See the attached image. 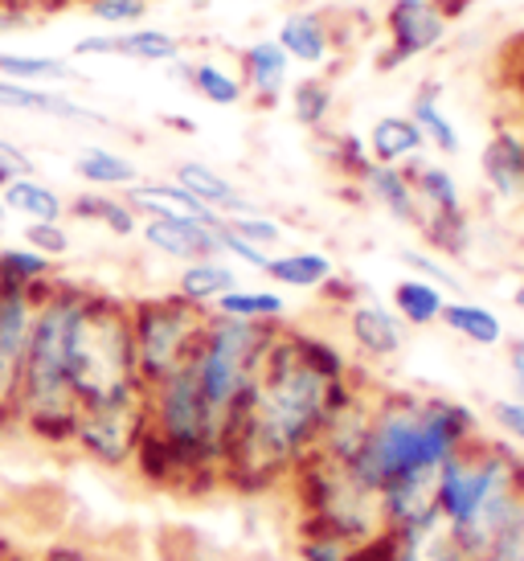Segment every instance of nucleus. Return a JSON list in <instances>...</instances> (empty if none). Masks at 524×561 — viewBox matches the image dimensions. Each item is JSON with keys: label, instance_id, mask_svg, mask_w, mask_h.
<instances>
[{"label": "nucleus", "instance_id": "c85d7f7f", "mask_svg": "<svg viewBox=\"0 0 524 561\" xmlns=\"http://www.w3.org/2000/svg\"><path fill=\"white\" fill-rule=\"evenodd\" d=\"M75 176L87 188H99V193H127L132 185H139V164L115 148H103V144H87L75 157Z\"/></svg>", "mask_w": 524, "mask_h": 561}, {"label": "nucleus", "instance_id": "49530a36", "mask_svg": "<svg viewBox=\"0 0 524 561\" xmlns=\"http://www.w3.org/2000/svg\"><path fill=\"white\" fill-rule=\"evenodd\" d=\"M226 226H230L238 238H247V242H254V247H262V250L283 247V226H278L275 218H266L262 209H250V214L226 218Z\"/></svg>", "mask_w": 524, "mask_h": 561}, {"label": "nucleus", "instance_id": "ea45409f", "mask_svg": "<svg viewBox=\"0 0 524 561\" xmlns=\"http://www.w3.org/2000/svg\"><path fill=\"white\" fill-rule=\"evenodd\" d=\"M295 561H361V546L340 533L295 520Z\"/></svg>", "mask_w": 524, "mask_h": 561}, {"label": "nucleus", "instance_id": "6e6d98bb", "mask_svg": "<svg viewBox=\"0 0 524 561\" xmlns=\"http://www.w3.org/2000/svg\"><path fill=\"white\" fill-rule=\"evenodd\" d=\"M512 308L524 316V279H516V287H512Z\"/></svg>", "mask_w": 524, "mask_h": 561}, {"label": "nucleus", "instance_id": "20e7f679", "mask_svg": "<svg viewBox=\"0 0 524 561\" xmlns=\"http://www.w3.org/2000/svg\"><path fill=\"white\" fill-rule=\"evenodd\" d=\"M87 287L75 279H54L37 296L25 369H21V402H16V431L30 435L49 451H70L78 398L70 390V332L82 312Z\"/></svg>", "mask_w": 524, "mask_h": 561}, {"label": "nucleus", "instance_id": "a18cd8bd", "mask_svg": "<svg viewBox=\"0 0 524 561\" xmlns=\"http://www.w3.org/2000/svg\"><path fill=\"white\" fill-rule=\"evenodd\" d=\"M217 254L226 259V263H233V266H247V271H266V263H271V254L275 250H262V247H254V242H247V238H238L221 221V230H217Z\"/></svg>", "mask_w": 524, "mask_h": 561}, {"label": "nucleus", "instance_id": "4be33fe9", "mask_svg": "<svg viewBox=\"0 0 524 561\" xmlns=\"http://www.w3.org/2000/svg\"><path fill=\"white\" fill-rule=\"evenodd\" d=\"M262 275L275 283L278 291H316L320 296L340 271L324 250H275Z\"/></svg>", "mask_w": 524, "mask_h": 561}, {"label": "nucleus", "instance_id": "09e8293b", "mask_svg": "<svg viewBox=\"0 0 524 561\" xmlns=\"http://www.w3.org/2000/svg\"><path fill=\"white\" fill-rule=\"evenodd\" d=\"M33 561H107L91 541H75V537H62V541H49Z\"/></svg>", "mask_w": 524, "mask_h": 561}, {"label": "nucleus", "instance_id": "4468645a", "mask_svg": "<svg viewBox=\"0 0 524 561\" xmlns=\"http://www.w3.org/2000/svg\"><path fill=\"white\" fill-rule=\"evenodd\" d=\"M373 405H377V386L369 381V374L356 381V390L332 410V419L324 422V435L316 443V455L337 459V463H353L365 438H369Z\"/></svg>", "mask_w": 524, "mask_h": 561}, {"label": "nucleus", "instance_id": "2f4dec72", "mask_svg": "<svg viewBox=\"0 0 524 561\" xmlns=\"http://www.w3.org/2000/svg\"><path fill=\"white\" fill-rule=\"evenodd\" d=\"M447 291L434 287V283L418 279V275H406V279L394 283L389 291V308L398 312V320L406 328H434L443 320V308H447Z\"/></svg>", "mask_w": 524, "mask_h": 561}, {"label": "nucleus", "instance_id": "39448f33", "mask_svg": "<svg viewBox=\"0 0 524 561\" xmlns=\"http://www.w3.org/2000/svg\"><path fill=\"white\" fill-rule=\"evenodd\" d=\"M70 390L82 405H127L144 402V377L136 365L127 299L115 291L87 287L82 312L70 332Z\"/></svg>", "mask_w": 524, "mask_h": 561}, {"label": "nucleus", "instance_id": "9d476101", "mask_svg": "<svg viewBox=\"0 0 524 561\" xmlns=\"http://www.w3.org/2000/svg\"><path fill=\"white\" fill-rule=\"evenodd\" d=\"M389 46L377 58V70H398L401 62H414L447 42L451 16L443 13L438 0H389L381 16Z\"/></svg>", "mask_w": 524, "mask_h": 561}, {"label": "nucleus", "instance_id": "ddd939ff", "mask_svg": "<svg viewBox=\"0 0 524 561\" xmlns=\"http://www.w3.org/2000/svg\"><path fill=\"white\" fill-rule=\"evenodd\" d=\"M479 181L500 205L524 209V127L500 124L479 152Z\"/></svg>", "mask_w": 524, "mask_h": 561}, {"label": "nucleus", "instance_id": "a878e982", "mask_svg": "<svg viewBox=\"0 0 524 561\" xmlns=\"http://www.w3.org/2000/svg\"><path fill=\"white\" fill-rule=\"evenodd\" d=\"M127 202L136 205L139 218H197V221H221L217 214H209L205 205L181 188L176 181H139L124 193Z\"/></svg>", "mask_w": 524, "mask_h": 561}, {"label": "nucleus", "instance_id": "393cba45", "mask_svg": "<svg viewBox=\"0 0 524 561\" xmlns=\"http://www.w3.org/2000/svg\"><path fill=\"white\" fill-rule=\"evenodd\" d=\"M410 185H414V197L422 205V214H455V209H467L463 205V185L459 176L434 157H414L410 164H401Z\"/></svg>", "mask_w": 524, "mask_h": 561}, {"label": "nucleus", "instance_id": "6e6552de", "mask_svg": "<svg viewBox=\"0 0 524 561\" xmlns=\"http://www.w3.org/2000/svg\"><path fill=\"white\" fill-rule=\"evenodd\" d=\"M127 316H132V341H136V365L144 386H156L176 369H185L209 320V312L193 308L176 291L127 299Z\"/></svg>", "mask_w": 524, "mask_h": 561}, {"label": "nucleus", "instance_id": "58836bf2", "mask_svg": "<svg viewBox=\"0 0 524 561\" xmlns=\"http://www.w3.org/2000/svg\"><path fill=\"white\" fill-rule=\"evenodd\" d=\"M58 279V263L30 250L25 242L21 247H0V283L4 287H21V291H42Z\"/></svg>", "mask_w": 524, "mask_h": 561}, {"label": "nucleus", "instance_id": "c756f323", "mask_svg": "<svg viewBox=\"0 0 524 561\" xmlns=\"http://www.w3.org/2000/svg\"><path fill=\"white\" fill-rule=\"evenodd\" d=\"M365 148H369V160L373 164H410L414 157L426 152V140H422V131L410 115H377L369 127V136H365Z\"/></svg>", "mask_w": 524, "mask_h": 561}, {"label": "nucleus", "instance_id": "f257e3e1", "mask_svg": "<svg viewBox=\"0 0 524 561\" xmlns=\"http://www.w3.org/2000/svg\"><path fill=\"white\" fill-rule=\"evenodd\" d=\"M361 377L337 341L308 328H278L254 390L226 435L221 488L242 496L287 488L295 468L316 455L324 422Z\"/></svg>", "mask_w": 524, "mask_h": 561}, {"label": "nucleus", "instance_id": "f8f14e48", "mask_svg": "<svg viewBox=\"0 0 524 561\" xmlns=\"http://www.w3.org/2000/svg\"><path fill=\"white\" fill-rule=\"evenodd\" d=\"M344 336L353 344V353L365 365H394L406 353V336L410 328L401 324L398 312L381 304V299L356 296L344 308Z\"/></svg>", "mask_w": 524, "mask_h": 561}, {"label": "nucleus", "instance_id": "9b49d317", "mask_svg": "<svg viewBox=\"0 0 524 561\" xmlns=\"http://www.w3.org/2000/svg\"><path fill=\"white\" fill-rule=\"evenodd\" d=\"M37 296H42V291L4 287V308H0V435H4V431H16L21 369H25V344H30Z\"/></svg>", "mask_w": 524, "mask_h": 561}, {"label": "nucleus", "instance_id": "423d86ee", "mask_svg": "<svg viewBox=\"0 0 524 561\" xmlns=\"http://www.w3.org/2000/svg\"><path fill=\"white\" fill-rule=\"evenodd\" d=\"M278 328L283 324H247V320H226L214 312L205 320V332H201V344L189 360V369L197 377L209 410L226 426V435H230L233 419L242 414V405L254 390V377L266 360V348L275 344Z\"/></svg>", "mask_w": 524, "mask_h": 561}, {"label": "nucleus", "instance_id": "412c9836", "mask_svg": "<svg viewBox=\"0 0 524 561\" xmlns=\"http://www.w3.org/2000/svg\"><path fill=\"white\" fill-rule=\"evenodd\" d=\"M361 193H365V202L377 205L386 218H394L398 226H410L418 230V221H422V205L414 197V185H410V176L406 169H394V164H369V169L361 172Z\"/></svg>", "mask_w": 524, "mask_h": 561}, {"label": "nucleus", "instance_id": "864d4df0", "mask_svg": "<svg viewBox=\"0 0 524 561\" xmlns=\"http://www.w3.org/2000/svg\"><path fill=\"white\" fill-rule=\"evenodd\" d=\"M479 561H524V529L512 533L509 541H500L488 558H479Z\"/></svg>", "mask_w": 524, "mask_h": 561}, {"label": "nucleus", "instance_id": "f3484780", "mask_svg": "<svg viewBox=\"0 0 524 561\" xmlns=\"http://www.w3.org/2000/svg\"><path fill=\"white\" fill-rule=\"evenodd\" d=\"M275 42L292 66H308V75H320L337 58V30L320 9H295L278 21Z\"/></svg>", "mask_w": 524, "mask_h": 561}, {"label": "nucleus", "instance_id": "6ab92c4d", "mask_svg": "<svg viewBox=\"0 0 524 561\" xmlns=\"http://www.w3.org/2000/svg\"><path fill=\"white\" fill-rule=\"evenodd\" d=\"M0 111H16V115H49L62 124H91L107 127L103 111L78 103L75 94L58 91V87H30V82L0 79Z\"/></svg>", "mask_w": 524, "mask_h": 561}, {"label": "nucleus", "instance_id": "dca6fc26", "mask_svg": "<svg viewBox=\"0 0 524 561\" xmlns=\"http://www.w3.org/2000/svg\"><path fill=\"white\" fill-rule=\"evenodd\" d=\"M238 79L247 91V103L271 111L278 107V99H287L292 87V58L283 54L275 37H259L238 54Z\"/></svg>", "mask_w": 524, "mask_h": 561}, {"label": "nucleus", "instance_id": "4d7b16f0", "mask_svg": "<svg viewBox=\"0 0 524 561\" xmlns=\"http://www.w3.org/2000/svg\"><path fill=\"white\" fill-rule=\"evenodd\" d=\"M169 124L176 127V131H185V136H193V131H197V124H193L189 115H181V119H169Z\"/></svg>", "mask_w": 524, "mask_h": 561}, {"label": "nucleus", "instance_id": "a211bd4d", "mask_svg": "<svg viewBox=\"0 0 524 561\" xmlns=\"http://www.w3.org/2000/svg\"><path fill=\"white\" fill-rule=\"evenodd\" d=\"M386 561H471L443 516L434 513L426 520L386 529Z\"/></svg>", "mask_w": 524, "mask_h": 561}, {"label": "nucleus", "instance_id": "cd10ccee", "mask_svg": "<svg viewBox=\"0 0 524 561\" xmlns=\"http://www.w3.org/2000/svg\"><path fill=\"white\" fill-rule=\"evenodd\" d=\"M66 218L99 226V230H107V234H115V238H136L139 221H144L136 214V205L127 202L124 193H99V188L70 197V202H66Z\"/></svg>", "mask_w": 524, "mask_h": 561}, {"label": "nucleus", "instance_id": "7ed1b4c3", "mask_svg": "<svg viewBox=\"0 0 524 561\" xmlns=\"http://www.w3.org/2000/svg\"><path fill=\"white\" fill-rule=\"evenodd\" d=\"M434 508L471 561L524 529V451L500 435H479L438 468Z\"/></svg>", "mask_w": 524, "mask_h": 561}, {"label": "nucleus", "instance_id": "c9c22d12", "mask_svg": "<svg viewBox=\"0 0 524 561\" xmlns=\"http://www.w3.org/2000/svg\"><path fill=\"white\" fill-rule=\"evenodd\" d=\"M287 107H292V119L299 127H308L311 136L324 131L332 111H337V91L324 75H304L287 87Z\"/></svg>", "mask_w": 524, "mask_h": 561}, {"label": "nucleus", "instance_id": "7c9ffc66", "mask_svg": "<svg viewBox=\"0 0 524 561\" xmlns=\"http://www.w3.org/2000/svg\"><path fill=\"white\" fill-rule=\"evenodd\" d=\"M0 202L21 221H66V197L42 176H13L0 188Z\"/></svg>", "mask_w": 524, "mask_h": 561}, {"label": "nucleus", "instance_id": "aec40b11", "mask_svg": "<svg viewBox=\"0 0 524 561\" xmlns=\"http://www.w3.org/2000/svg\"><path fill=\"white\" fill-rule=\"evenodd\" d=\"M172 181H176L181 188H189V193H193L209 214H217V218H238V214L259 209V205L250 202L247 193L233 185L226 172H217L209 160H176Z\"/></svg>", "mask_w": 524, "mask_h": 561}, {"label": "nucleus", "instance_id": "bb28decb", "mask_svg": "<svg viewBox=\"0 0 524 561\" xmlns=\"http://www.w3.org/2000/svg\"><path fill=\"white\" fill-rule=\"evenodd\" d=\"M238 266L226 263L221 254H209V259H197V263H185L181 271H176V296L189 299L193 308H201V312H209L217 299L226 296V291H233L238 287Z\"/></svg>", "mask_w": 524, "mask_h": 561}, {"label": "nucleus", "instance_id": "f704fd0d", "mask_svg": "<svg viewBox=\"0 0 524 561\" xmlns=\"http://www.w3.org/2000/svg\"><path fill=\"white\" fill-rule=\"evenodd\" d=\"M111 58H124L136 66H169L172 58H181V37H172L169 30H111Z\"/></svg>", "mask_w": 524, "mask_h": 561}, {"label": "nucleus", "instance_id": "72a5a7b5", "mask_svg": "<svg viewBox=\"0 0 524 561\" xmlns=\"http://www.w3.org/2000/svg\"><path fill=\"white\" fill-rule=\"evenodd\" d=\"M418 234H422V247L431 250V254L447 259V263H459V259L471 254L476 226H471L467 209H455V214H422Z\"/></svg>", "mask_w": 524, "mask_h": 561}, {"label": "nucleus", "instance_id": "4c0bfd02", "mask_svg": "<svg viewBox=\"0 0 524 561\" xmlns=\"http://www.w3.org/2000/svg\"><path fill=\"white\" fill-rule=\"evenodd\" d=\"M185 87L197 94L201 103H209V107H242V103H247L242 79L233 75L230 66L214 62V58H201V62L189 66Z\"/></svg>", "mask_w": 524, "mask_h": 561}, {"label": "nucleus", "instance_id": "3c124183", "mask_svg": "<svg viewBox=\"0 0 524 561\" xmlns=\"http://www.w3.org/2000/svg\"><path fill=\"white\" fill-rule=\"evenodd\" d=\"M33 25V13L25 4H16V0H0V37H9V33H25Z\"/></svg>", "mask_w": 524, "mask_h": 561}, {"label": "nucleus", "instance_id": "5701e85b", "mask_svg": "<svg viewBox=\"0 0 524 561\" xmlns=\"http://www.w3.org/2000/svg\"><path fill=\"white\" fill-rule=\"evenodd\" d=\"M406 115L418 124L422 140H426V148H434L443 160L459 157V152H463L459 127H455V119L443 111V82H438V79L418 82V91H414V99H410V111H406Z\"/></svg>", "mask_w": 524, "mask_h": 561}, {"label": "nucleus", "instance_id": "de8ad7c7", "mask_svg": "<svg viewBox=\"0 0 524 561\" xmlns=\"http://www.w3.org/2000/svg\"><path fill=\"white\" fill-rule=\"evenodd\" d=\"M488 419H492L495 435L504 438V443H512L516 451H524V402L521 398H495V402L488 405Z\"/></svg>", "mask_w": 524, "mask_h": 561}, {"label": "nucleus", "instance_id": "5fc2aeb1", "mask_svg": "<svg viewBox=\"0 0 524 561\" xmlns=\"http://www.w3.org/2000/svg\"><path fill=\"white\" fill-rule=\"evenodd\" d=\"M9 221H13V214L4 209V202H0V247H9L4 238H9Z\"/></svg>", "mask_w": 524, "mask_h": 561}, {"label": "nucleus", "instance_id": "e433bc0d", "mask_svg": "<svg viewBox=\"0 0 524 561\" xmlns=\"http://www.w3.org/2000/svg\"><path fill=\"white\" fill-rule=\"evenodd\" d=\"M0 79L30 82V87H62V82H78V70L66 58L54 54H9L0 49Z\"/></svg>", "mask_w": 524, "mask_h": 561}, {"label": "nucleus", "instance_id": "a19ab883", "mask_svg": "<svg viewBox=\"0 0 524 561\" xmlns=\"http://www.w3.org/2000/svg\"><path fill=\"white\" fill-rule=\"evenodd\" d=\"M320 136V152L340 176H349V181H361V172L369 169V148H365V136H356V131H316Z\"/></svg>", "mask_w": 524, "mask_h": 561}, {"label": "nucleus", "instance_id": "13d9d810", "mask_svg": "<svg viewBox=\"0 0 524 561\" xmlns=\"http://www.w3.org/2000/svg\"><path fill=\"white\" fill-rule=\"evenodd\" d=\"M4 185H9V176H4V172H0V188H4Z\"/></svg>", "mask_w": 524, "mask_h": 561}, {"label": "nucleus", "instance_id": "bf43d9fd", "mask_svg": "<svg viewBox=\"0 0 524 561\" xmlns=\"http://www.w3.org/2000/svg\"><path fill=\"white\" fill-rule=\"evenodd\" d=\"M0 308H4V283H0Z\"/></svg>", "mask_w": 524, "mask_h": 561}, {"label": "nucleus", "instance_id": "1a4fd4ad", "mask_svg": "<svg viewBox=\"0 0 524 561\" xmlns=\"http://www.w3.org/2000/svg\"><path fill=\"white\" fill-rule=\"evenodd\" d=\"M148 431L144 402L127 405H82L70 435V451L82 455L87 463L107 471H127L136 459L139 438Z\"/></svg>", "mask_w": 524, "mask_h": 561}, {"label": "nucleus", "instance_id": "f03ea898", "mask_svg": "<svg viewBox=\"0 0 524 561\" xmlns=\"http://www.w3.org/2000/svg\"><path fill=\"white\" fill-rule=\"evenodd\" d=\"M483 435V419L476 405L459 402L451 393L418 390H377L369 438L349 468L381 492L386 483L438 476V468L467 443Z\"/></svg>", "mask_w": 524, "mask_h": 561}, {"label": "nucleus", "instance_id": "79ce46f5", "mask_svg": "<svg viewBox=\"0 0 524 561\" xmlns=\"http://www.w3.org/2000/svg\"><path fill=\"white\" fill-rule=\"evenodd\" d=\"M401 263H406V271L410 275H418V279H426V283H434V287H443L447 296H459L463 291V279L451 271V263L447 259H438V254H431V250L422 247V250H401Z\"/></svg>", "mask_w": 524, "mask_h": 561}, {"label": "nucleus", "instance_id": "473e14b6", "mask_svg": "<svg viewBox=\"0 0 524 561\" xmlns=\"http://www.w3.org/2000/svg\"><path fill=\"white\" fill-rule=\"evenodd\" d=\"M214 316H226V320H247V324H283L287 320V299L275 287H247L238 283L233 291L217 299Z\"/></svg>", "mask_w": 524, "mask_h": 561}, {"label": "nucleus", "instance_id": "2eb2a0df", "mask_svg": "<svg viewBox=\"0 0 524 561\" xmlns=\"http://www.w3.org/2000/svg\"><path fill=\"white\" fill-rule=\"evenodd\" d=\"M226 221V218H221ZM221 221H197V218H144L139 221V242L172 263H197L217 254V230Z\"/></svg>", "mask_w": 524, "mask_h": 561}, {"label": "nucleus", "instance_id": "c03bdc74", "mask_svg": "<svg viewBox=\"0 0 524 561\" xmlns=\"http://www.w3.org/2000/svg\"><path fill=\"white\" fill-rule=\"evenodd\" d=\"M87 13L107 30H136L148 16V0H87Z\"/></svg>", "mask_w": 524, "mask_h": 561}, {"label": "nucleus", "instance_id": "b1692460", "mask_svg": "<svg viewBox=\"0 0 524 561\" xmlns=\"http://www.w3.org/2000/svg\"><path fill=\"white\" fill-rule=\"evenodd\" d=\"M438 324L447 328L451 336H459L463 344H471V348H500V344L509 341V328H504L500 312L488 308V304H479V299H467V296L447 299V308H443V320H438Z\"/></svg>", "mask_w": 524, "mask_h": 561}, {"label": "nucleus", "instance_id": "603ef678", "mask_svg": "<svg viewBox=\"0 0 524 561\" xmlns=\"http://www.w3.org/2000/svg\"><path fill=\"white\" fill-rule=\"evenodd\" d=\"M504 360H509L512 398H521V402H524V336H512V341H504Z\"/></svg>", "mask_w": 524, "mask_h": 561}, {"label": "nucleus", "instance_id": "0eeeda50", "mask_svg": "<svg viewBox=\"0 0 524 561\" xmlns=\"http://www.w3.org/2000/svg\"><path fill=\"white\" fill-rule=\"evenodd\" d=\"M287 488H292L295 496V520L299 525L340 533V537H349L356 546H369V541H377L386 533L381 500L349 463L311 455V459H304L295 468Z\"/></svg>", "mask_w": 524, "mask_h": 561}, {"label": "nucleus", "instance_id": "37998d69", "mask_svg": "<svg viewBox=\"0 0 524 561\" xmlns=\"http://www.w3.org/2000/svg\"><path fill=\"white\" fill-rule=\"evenodd\" d=\"M21 242L37 250V254H46V259H54V263H62L66 254L75 250V238L66 230V221H25Z\"/></svg>", "mask_w": 524, "mask_h": 561}, {"label": "nucleus", "instance_id": "8fccbe9b", "mask_svg": "<svg viewBox=\"0 0 524 561\" xmlns=\"http://www.w3.org/2000/svg\"><path fill=\"white\" fill-rule=\"evenodd\" d=\"M0 172H4L9 181H13V176H37V160H33L21 144L0 136Z\"/></svg>", "mask_w": 524, "mask_h": 561}]
</instances>
